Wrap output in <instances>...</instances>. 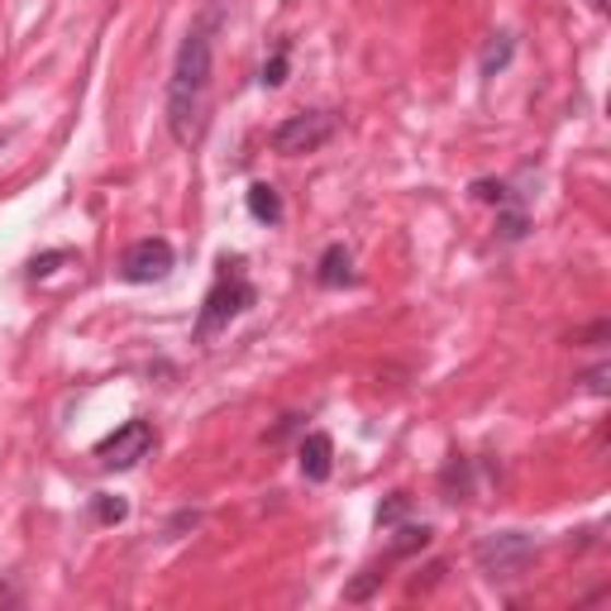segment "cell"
Here are the masks:
<instances>
[{
	"mask_svg": "<svg viewBox=\"0 0 611 611\" xmlns=\"http://www.w3.org/2000/svg\"><path fill=\"white\" fill-rule=\"evenodd\" d=\"M0 144H5V134H0Z\"/></svg>",
	"mask_w": 611,
	"mask_h": 611,
	"instance_id": "20",
	"label": "cell"
},
{
	"mask_svg": "<svg viewBox=\"0 0 611 611\" xmlns=\"http://www.w3.org/2000/svg\"><path fill=\"white\" fill-rule=\"evenodd\" d=\"M215 10L201 24H191L177 48L173 82H167V129L177 144H197L205 129V106H211V54H215Z\"/></svg>",
	"mask_w": 611,
	"mask_h": 611,
	"instance_id": "1",
	"label": "cell"
},
{
	"mask_svg": "<svg viewBox=\"0 0 611 611\" xmlns=\"http://www.w3.org/2000/svg\"><path fill=\"white\" fill-rule=\"evenodd\" d=\"M497 234H502V239H521V234H526V215L521 211H506L497 220Z\"/></svg>",
	"mask_w": 611,
	"mask_h": 611,
	"instance_id": "15",
	"label": "cell"
},
{
	"mask_svg": "<svg viewBox=\"0 0 611 611\" xmlns=\"http://www.w3.org/2000/svg\"><path fill=\"white\" fill-rule=\"evenodd\" d=\"M607 378H611V368L602 363V368H592L583 383H588V392H592V397H607Z\"/></svg>",
	"mask_w": 611,
	"mask_h": 611,
	"instance_id": "18",
	"label": "cell"
},
{
	"mask_svg": "<svg viewBox=\"0 0 611 611\" xmlns=\"http://www.w3.org/2000/svg\"><path fill=\"white\" fill-rule=\"evenodd\" d=\"M592 5H597V10H607V0H592Z\"/></svg>",
	"mask_w": 611,
	"mask_h": 611,
	"instance_id": "19",
	"label": "cell"
},
{
	"mask_svg": "<svg viewBox=\"0 0 611 611\" xmlns=\"http://www.w3.org/2000/svg\"><path fill=\"white\" fill-rule=\"evenodd\" d=\"M431 544V526H407V530H397V540H392V559H407L415 550H425Z\"/></svg>",
	"mask_w": 611,
	"mask_h": 611,
	"instance_id": "10",
	"label": "cell"
},
{
	"mask_svg": "<svg viewBox=\"0 0 611 611\" xmlns=\"http://www.w3.org/2000/svg\"><path fill=\"white\" fill-rule=\"evenodd\" d=\"M258 82H263V86H282V82H287V54H278L272 62H263V72H258Z\"/></svg>",
	"mask_w": 611,
	"mask_h": 611,
	"instance_id": "13",
	"label": "cell"
},
{
	"mask_svg": "<svg viewBox=\"0 0 611 611\" xmlns=\"http://www.w3.org/2000/svg\"><path fill=\"white\" fill-rule=\"evenodd\" d=\"M378 583H383V574H378V568H368V574H363L359 583H349V592H344V597H349V602H363V597L378 588Z\"/></svg>",
	"mask_w": 611,
	"mask_h": 611,
	"instance_id": "14",
	"label": "cell"
},
{
	"mask_svg": "<svg viewBox=\"0 0 611 611\" xmlns=\"http://www.w3.org/2000/svg\"><path fill=\"white\" fill-rule=\"evenodd\" d=\"M506 58H512V34H497V44H487L483 54V72H497Z\"/></svg>",
	"mask_w": 611,
	"mask_h": 611,
	"instance_id": "11",
	"label": "cell"
},
{
	"mask_svg": "<svg viewBox=\"0 0 611 611\" xmlns=\"http://www.w3.org/2000/svg\"><path fill=\"white\" fill-rule=\"evenodd\" d=\"M316 282H320V287H349V282H354V258H349L344 244H330V249L320 254Z\"/></svg>",
	"mask_w": 611,
	"mask_h": 611,
	"instance_id": "8",
	"label": "cell"
},
{
	"mask_svg": "<svg viewBox=\"0 0 611 611\" xmlns=\"http://www.w3.org/2000/svg\"><path fill=\"white\" fill-rule=\"evenodd\" d=\"M296 463H302V473L310 478V483H325L330 478V468H334V439L330 435H306L302 439V449H296Z\"/></svg>",
	"mask_w": 611,
	"mask_h": 611,
	"instance_id": "7",
	"label": "cell"
},
{
	"mask_svg": "<svg viewBox=\"0 0 611 611\" xmlns=\"http://www.w3.org/2000/svg\"><path fill=\"white\" fill-rule=\"evenodd\" d=\"M407 506H411V497H407V492H397L392 502H383V506H378V526H397L401 516H407Z\"/></svg>",
	"mask_w": 611,
	"mask_h": 611,
	"instance_id": "12",
	"label": "cell"
},
{
	"mask_svg": "<svg viewBox=\"0 0 611 611\" xmlns=\"http://www.w3.org/2000/svg\"><path fill=\"white\" fill-rule=\"evenodd\" d=\"M173 272V244L167 239H139L129 244L125 258H120V278L144 287V282H163Z\"/></svg>",
	"mask_w": 611,
	"mask_h": 611,
	"instance_id": "6",
	"label": "cell"
},
{
	"mask_svg": "<svg viewBox=\"0 0 611 611\" xmlns=\"http://www.w3.org/2000/svg\"><path fill=\"white\" fill-rule=\"evenodd\" d=\"M149 449H153V425L149 421H125L120 431L96 445V459H101V468L125 473V468H134L139 459H149Z\"/></svg>",
	"mask_w": 611,
	"mask_h": 611,
	"instance_id": "5",
	"label": "cell"
},
{
	"mask_svg": "<svg viewBox=\"0 0 611 611\" xmlns=\"http://www.w3.org/2000/svg\"><path fill=\"white\" fill-rule=\"evenodd\" d=\"M334 115L330 110H310V115H292V120H282L278 129L268 134V144L272 153H282V158H302V153H316L330 144V134H334Z\"/></svg>",
	"mask_w": 611,
	"mask_h": 611,
	"instance_id": "3",
	"label": "cell"
},
{
	"mask_svg": "<svg viewBox=\"0 0 611 611\" xmlns=\"http://www.w3.org/2000/svg\"><path fill=\"white\" fill-rule=\"evenodd\" d=\"M249 306H254V282L244 278V263L239 258H220V278H215V287L205 292V302H201L197 340H211L215 330H225V325L234 316H244Z\"/></svg>",
	"mask_w": 611,
	"mask_h": 611,
	"instance_id": "2",
	"label": "cell"
},
{
	"mask_svg": "<svg viewBox=\"0 0 611 611\" xmlns=\"http://www.w3.org/2000/svg\"><path fill=\"white\" fill-rule=\"evenodd\" d=\"M249 215L258 225H282V197L278 187H268V181H254L249 187Z\"/></svg>",
	"mask_w": 611,
	"mask_h": 611,
	"instance_id": "9",
	"label": "cell"
},
{
	"mask_svg": "<svg viewBox=\"0 0 611 611\" xmlns=\"http://www.w3.org/2000/svg\"><path fill=\"white\" fill-rule=\"evenodd\" d=\"M473 554H478V568H483L487 578H516L530 559H536V540H530L526 530H502V536H487Z\"/></svg>",
	"mask_w": 611,
	"mask_h": 611,
	"instance_id": "4",
	"label": "cell"
},
{
	"mask_svg": "<svg viewBox=\"0 0 611 611\" xmlns=\"http://www.w3.org/2000/svg\"><path fill=\"white\" fill-rule=\"evenodd\" d=\"M62 258H68V254H44V258H34V263H30V278H48V272H54V263H62Z\"/></svg>",
	"mask_w": 611,
	"mask_h": 611,
	"instance_id": "17",
	"label": "cell"
},
{
	"mask_svg": "<svg viewBox=\"0 0 611 611\" xmlns=\"http://www.w3.org/2000/svg\"><path fill=\"white\" fill-rule=\"evenodd\" d=\"M96 516L110 526V521H125V516H129V506H125L120 497H101V502H96Z\"/></svg>",
	"mask_w": 611,
	"mask_h": 611,
	"instance_id": "16",
	"label": "cell"
}]
</instances>
